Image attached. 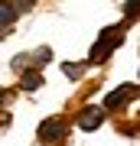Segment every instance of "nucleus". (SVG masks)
Returning a JSON list of instances; mask_svg holds the SVG:
<instances>
[{"label": "nucleus", "instance_id": "2", "mask_svg": "<svg viewBox=\"0 0 140 146\" xmlns=\"http://www.w3.org/2000/svg\"><path fill=\"white\" fill-rule=\"evenodd\" d=\"M65 133V123L59 117H49V120H42V127H39V140L42 143H52V140H59V136Z\"/></svg>", "mask_w": 140, "mask_h": 146}, {"label": "nucleus", "instance_id": "7", "mask_svg": "<svg viewBox=\"0 0 140 146\" xmlns=\"http://www.w3.org/2000/svg\"><path fill=\"white\" fill-rule=\"evenodd\" d=\"M62 72L68 78H82V65H62Z\"/></svg>", "mask_w": 140, "mask_h": 146}, {"label": "nucleus", "instance_id": "8", "mask_svg": "<svg viewBox=\"0 0 140 146\" xmlns=\"http://www.w3.org/2000/svg\"><path fill=\"white\" fill-rule=\"evenodd\" d=\"M124 13H127V16H137V13H140V3H124Z\"/></svg>", "mask_w": 140, "mask_h": 146}, {"label": "nucleus", "instance_id": "4", "mask_svg": "<svg viewBox=\"0 0 140 146\" xmlns=\"http://www.w3.org/2000/svg\"><path fill=\"white\" fill-rule=\"evenodd\" d=\"M101 117H104L101 107H85L82 117H78V127H82V130H94V127L101 123Z\"/></svg>", "mask_w": 140, "mask_h": 146}, {"label": "nucleus", "instance_id": "5", "mask_svg": "<svg viewBox=\"0 0 140 146\" xmlns=\"http://www.w3.org/2000/svg\"><path fill=\"white\" fill-rule=\"evenodd\" d=\"M23 10H29V3H0V23H13Z\"/></svg>", "mask_w": 140, "mask_h": 146}, {"label": "nucleus", "instance_id": "1", "mask_svg": "<svg viewBox=\"0 0 140 146\" xmlns=\"http://www.w3.org/2000/svg\"><path fill=\"white\" fill-rule=\"evenodd\" d=\"M121 39H124V36H121V29H104V33H101V39L91 46V62H94V65L104 62V58H108V55L121 46Z\"/></svg>", "mask_w": 140, "mask_h": 146}, {"label": "nucleus", "instance_id": "6", "mask_svg": "<svg viewBox=\"0 0 140 146\" xmlns=\"http://www.w3.org/2000/svg\"><path fill=\"white\" fill-rule=\"evenodd\" d=\"M39 84H42V75H39V72H23V84H20V88H26V91H36Z\"/></svg>", "mask_w": 140, "mask_h": 146}, {"label": "nucleus", "instance_id": "3", "mask_svg": "<svg viewBox=\"0 0 140 146\" xmlns=\"http://www.w3.org/2000/svg\"><path fill=\"white\" fill-rule=\"evenodd\" d=\"M137 91H140V88H127V84H124V88H117V91H111L108 98H104V110H114L117 104H124V101L137 98Z\"/></svg>", "mask_w": 140, "mask_h": 146}]
</instances>
